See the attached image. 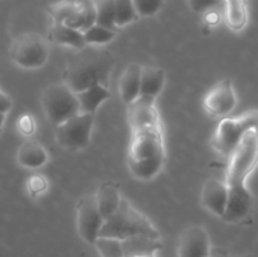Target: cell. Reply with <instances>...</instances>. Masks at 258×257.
Listing matches in <instances>:
<instances>
[{"label":"cell","instance_id":"cell-1","mask_svg":"<svg viewBox=\"0 0 258 257\" xmlns=\"http://www.w3.org/2000/svg\"><path fill=\"white\" fill-rule=\"evenodd\" d=\"M258 164V134L249 131L246 134L236 150L232 153L227 169L226 183L229 189V199L224 222L234 223L246 218L253 207V197L246 183Z\"/></svg>","mask_w":258,"mask_h":257},{"label":"cell","instance_id":"cell-2","mask_svg":"<svg viewBox=\"0 0 258 257\" xmlns=\"http://www.w3.org/2000/svg\"><path fill=\"white\" fill-rule=\"evenodd\" d=\"M113 67L115 57L110 50L86 45L67 58L63 82L76 93L96 85L108 87Z\"/></svg>","mask_w":258,"mask_h":257},{"label":"cell","instance_id":"cell-3","mask_svg":"<svg viewBox=\"0 0 258 257\" xmlns=\"http://www.w3.org/2000/svg\"><path fill=\"white\" fill-rule=\"evenodd\" d=\"M136 236H148L160 239V233L150 219L136 209L127 199L122 198L120 207L103 222L100 237L123 241Z\"/></svg>","mask_w":258,"mask_h":257},{"label":"cell","instance_id":"cell-4","mask_svg":"<svg viewBox=\"0 0 258 257\" xmlns=\"http://www.w3.org/2000/svg\"><path fill=\"white\" fill-rule=\"evenodd\" d=\"M40 102L45 117L54 126L81 112L77 93L64 82L52 83L45 87Z\"/></svg>","mask_w":258,"mask_h":257},{"label":"cell","instance_id":"cell-5","mask_svg":"<svg viewBox=\"0 0 258 257\" xmlns=\"http://www.w3.org/2000/svg\"><path fill=\"white\" fill-rule=\"evenodd\" d=\"M249 131H256L258 134V112H248L239 117L223 118L217 126L212 146L222 155L231 156Z\"/></svg>","mask_w":258,"mask_h":257},{"label":"cell","instance_id":"cell-6","mask_svg":"<svg viewBox=\"0 0 258 257\" xmlns=\"http://www.w3.org/2000/svg\"><path fill=\"white\" fill-rule=\"evenodd\" d=\"M9 54L18 67L37 70L47 63L49 48L47 40L38 33H23L13 40Z\"/></svg>","mask_w":258,"mask_h":257},{"label":"cell","instance_id":"cell-7","mask_svg":"<svg viewBox=\"0 0 258 257\" xmlns=\"http://www.w3.org/2000/svg\"><path fill=\"white\" fill-rule=\"evenodd\" d=\"M93 122H95V115L80 112L78 115L55 126V140L67 150L85 149L91 141Z\"/></svg>","mask_w":258,"mask_h":257},{"label":"cell","instance_id":"cell-8","mask_svg":"<svg viewBox=\"0 0 258 257\" xmlns=\"http://www.w3.org/2000/svg\"><path fill=\"white\" fill-rule=\"evenodd\" d=\"M103 222L105 218L98 209L95 194L83 197L77 207V231L86 243H96L100 238Z\"/></svg>","mask_w":258,"mask_h":257},{"label":"cell","instance_id":"cell-9","mask_svg":"<svg viewBox=\"0 0 258 257\" xmlns=\"http://www.w3.org/2000/svg\"><path fill=\"white\" fill-rule=\"evenodd\" d=\"M160 155H165L161 127L146 128V130L131 133L127 160H146Z\"/></svg>","mask_w":258,"mask_h":257},{"label":"cell","instance_id":"cell-10","mask_svg":"<svg viewBox=\"0 0 258 257\" xmlns=\"http://www.w3.org/2000/svg\"><path fill=\"white\" fill-rule=\"evenodd\" d=\"M155 97L140 95L134 102L127 105V122L131 133L146 128L161 127L160 115L155 105Z\"/></svg>","mask_w":258,"mask_h":257},{"label":"cell","instance_id":"cell-11","mask_svg":"<svg viewBox=\"0 0 258 257\" xmlns=\"http://www.w3.org/2000/svg\"><path fill=\"white\" fill-rule=\"evenodd\" d=\"M237 105V95L233 83L229 78L217 82L204 96L203 106L208 113L213 116H226L234 110Z\"/></svg>","mask_w":258,"mask_h":257},{"label":"cell","instance_id":"cell-12","mask_svg":"<svg viewBox=\"0 0 258 257\" xmlns=\"http://www.w3.org/2000/svg\"><path fill=\"white\" fill-rule=\"evenodd\" d=\"M178 257H212L211 239L204 227L191 226L184 229L179 238Z\"/></svg>","mask_w":258,"mask_h":257},{"label":"cell","instance_id":"cell-13","mask_svg":"<svg viewBox=\"0 0 258 257\" xmlns=\"http://www.w3.org/2000/svg\"><path fill=\"white\" fill-rule=\"evenodd\" d=\"M229 199V189L226 181L209 179L206 181L201 194V202L206 209L218 217L226 213Z\"/></svg>","mask_w":258,"mask_h":257},{"label":"cell","instance_id":"cell-14","mask_svg":"<svg viewBox=\"0 0 258 257\" xmlns=\"http://www.w3.org/2000/svg\"><path fill=\"white\" fill-rule=\"evenodd\" d=\"M141 71H143V66L138 63H131L123 70L121 75L120 81H118V92L126 105H130L140 96Z\"/></svg>","mask_w":258,"mask_h":257},{"label":"cell","instance_id":"cell-15","mask_svg":"<svg viewBox=\"0 0 258 257\" xmlns=\"http://www.w3.org/2000/svg\"><path fill=\"white\" fill-rule=\"evenodd\" d=\"M125 257H156L161 249L160 239L148 236H136L121 241Z\"/></svg>","mask_w":258,"mask_h":257},{"label":"cell","instance_id":"cell-16","mask_svg":"<svg viewBox=\"0 0 258 257\" xmlns=\"http://www.w3.org/2000/svg\"><path fill=\"white\" fill-rule=\"evenodd\" d=\"M95 196L96 201H97L98 209H100L101 214H102L105 219L110 217L120 207L121 202H122L120 186L116 183H113V181L103 183L97 189V193Z\"/></svg>","mask_w":258,"mask_h":257},{"label":"cell","instance_id":"cell-17","mask_svg":"<svg viewBox=\"0 0 258 257\" xmlns=\"http://www.w3.org/2000/svg\"><path fill=\"white\" fill-rule=\"evenodd\" d=\"M96 23H97V15H96V9L93 7L92 0L78 2L77 9L64 20L66 25L82 33L90 29Z\"/></svg>","mask_w":258,"mask_h":257},{"label":"cell","instance_id":"cell-18","mask_svg":"<svg viewBox=\"0 0 258 257\" xmlns=\"http://www.w3.org/2000/svg\"><path fill=\"white\" fill-rule=\"evenodd\" d=\"M111 97V92L108 87L102 85H96L90 88L77 92L78 102L82 113H91L95 115L97 108Z\"/></svg>","mask_w":258,"mask_h":257},{"label":"cell","instance_id":"cell-19","mask_svg":"<svg viewBox=\"0 0 258 257\" xmlns=\"http://www.w3.org/2000/svg\"><path fill=\"white\" fill-rule=\"evenodd\" d=\"M17 160L24 168L37 169L47 163L48 154L39 143L28 140L18 150Z\"/></svg>","mask_w":258,"mask_h":257},{"label":"cell","instance_id":"cell-20","mask_svg":"<svg viewBox=\"0 0 258 257\" xmlns=\"http://www.w3.org/2000/svg\"><path fill=\"white\" fill-rule=\"evenodd\" d=\"M165 86V71L161 67L143 66L140 95L158 97Z\"/></svg>","mask_w":258,"mask_h":257},{"label":"cell","instance_id":"cell-21","mask_svg":"<svg viewBox=\"0 0 258 257\" xmlns=\"http://www.w3.org/2000/svg\"><path fill=\"white\" fill-rule=\"evenodd\" d=\"M49 37L50 40L54 42L55 44L68 45V47H73L76 49H82L87 45L83 33L68 27L64 23H53Z\"/></svg>","mask_w":258,"mask_h":257},{"label":"cell","instance_id":"cell-22","mask_svg":"<svg viewBox=\"0 0 258 257\" xmlns=\"http://www.w3.org/2000/svg\"><path fill=\"white\" fill-rule=\"evenodd\" d=\"M165 155L155 156L146 160H127L128 170L139 180H150L155 178L164 166Z\"/></svg>","mask_w":258,"mask_h":257},{"label":"cell","instance_id":"cell-23","mask_svg":"<svg viewBox=\"0 0 258 257\" xmlns=\"http://www.w3.org/2000/svg\"><path fill=\"white\" fill-rule=\"evenodd\" d=\"M226 20L234 32L243 29L248 20V12L244 0H226Z\"/></svg>","mask_w":258,"mask_h":257},{"label":"cell","instance_id":"cell-24","mask_svg":"<svg viewBox=\"0 0 258 257\" xmlns=\"http://www.w3.org/2000/svg\"><path fill=\"white\" fill-rule=\"evenodd\" d=\"M97 15V24L117 30L115 0H92Z\"/></svg>","mask_w":258,"mask_h":257},{"label":"cell","instance_id":"cell-25","mask_svg":"<svg viewBox=\"0 0 258 257\" xmlns=\"http://www.w3.org/2000/svg\"><path fill=\"white\" fill-rule=\"evenodd\" d=\"M83 35H85V40L87 45H101L110 43L111 40L115 39L116 30L96 23L90 29L86 30Z\"/></svg>","mask_w":258,"mask_h":257},{"label":"cell","instance_id":"cell-26","mask_svg":"<svg viewBox=\"0 0 258 257\" xmlns=\"http://www.w3.org/2000/svg\"><path fill=\"white\" fill-rule=\"evenodd\" d=\"M115 9L117 28H122L125 25L131 24L140 18L135 7H134L133 0H115Z\"/></svg>","mask_w":258,"mask_h":257},{"label":"cell","instance_id":"cell-27","mask_svg":"<svg viewBox=\"0 0 258 257\" xmlns=\"http://www.w3.org/2000/svg\"><path fill=\"white\" fill-rule=\"evenodd\" d=\"M93 246L97 248L101 257H125L120 239L100 237Z\"/></svg>","mask_w":258,"mask_h":257},{"label":"cell","instance_id":"cell-28","mask_svg":"<svg viewBox=\"0 0 258 257\" xmlns=\"http://www.w3.org/2000/svg\"><path fill=\"white\" fill-rule=\"evenodd\" d=\"M78 7V2H73V0H66V2L57 3V4L49 7L48 12H49L50 17H52L53 23H64L70 15L73 14Z\"/></svg>","mask_w":258,"mask_h":257},{"label":"cell","instance_id":"cell-29","mask_svg":"<svg viewBox=\"0 0 258 257\" xmlns=\"http://www.w3.org/2000/svg\"><path fill=\"white\" fill-rule=\"evenodd\" d=\"M165 0H133L139 17H154L163 8Z\"/></svg>","mask_w":258,"mask_h":257},{"label":"cell","instance_id":"cell-30","mask_svg":"<svg viewBox=\"0 0 258 257\" xmlns=\"http://www.w3.org/2000/svg\"><path fill=\"white\" fill-rule=\"evenodd\" d=\"M27 186L29 193L32 194L33 197H35L38 196V194L45 191L48 184H47V180H45L42 175H33L30 176L29 180H28Z\"/></svg>","mask_w":258,"mask_h":257},{"label":"cell","instance_id":"cell-31","mask_svg":"<svg viewBox=\"0 0 258 257\" xmlns=\"http://www.w3.org/2000/svg\"><path fill=\"white\" fill-rule=\"evenodd\" d=\"M221 0H188V4L191 10L196 13H204L212 8L217 7Z\"/></svg>","mask_w":258,"mask_h":257},{"label":"cell","instance_id":"cell-32","mask_svg":"<svg viewBox=\"0 0 258 257\" xmlns=\"http://www.w3.org/2000/svg\"><path fill=\"white\" fill-rule=\"evenodd\" d=\"M18 130L25 136L32 135L35 130V123L32 116L30 115L20 116L19 120H18Z\"/></svg>","mask_w":258,"mask_h":257},{"label":"cell","instance_id":"cell-33","mask_svg":"<svg viewBox=\"0 0 258 257\" xmlns=\"http://www.w3.org/2000/svg\"><path fill=\"white\" fill-rule=\"evenodd\" d=\"M13 107V102H12V98L7 95L5 92H3L0 90V113H5L7 115Z\"/></svg>","mask_w":258,"mask_h":257},{"label":"cell","instance_id":"cell-34","mask_svg":"<svg viewBox=\"0 0 258 257\" xmlns=\"http://www.w3.org/2000/svg\"><path fill=\"white\" fill-rule=\"evenodd\" d=\"M4 122H5V113H0V130H2Z\"/></svg>","mask_w":258,"mask_h":257}]
</instances>
